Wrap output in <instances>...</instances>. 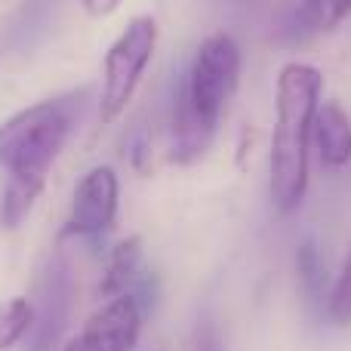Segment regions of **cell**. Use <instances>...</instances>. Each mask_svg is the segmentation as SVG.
Masks as SVG:
<instances>
[{
	"label": "cell",
	"mask_w": 351,
	"mask_h": 351,
	"mask_svg": "<svg viewBox=\"0 0 351 351\" xmlns=\"http://www.w3.org/2000/svg\"><path fill=\"white\" fill-rule=\"evenodd\" d=\"M327 315L336 327H351V250L346 262H342V271L333 284V293H330Z\"/></svg>",
	"instance_id": "obj_14"
},
{
	"label": "cell",
	"mask_w": 351,
	"mask_h": 351,
	"mask_svg": "<svg viewBox=\"0 0 351 351\" xmlns=\"http://www.w3.org/2000/svg\"><path fill=\"white\" fill-rule=\"evenodd\" d=\"M158 22L154 16H136L123 28V34L111 43L102 62V99H99V117L111 123L127 111L136 90L142 84V74L152 65V56L158 49Z\"/></svg>",
	"instance_id": "obj_4"
},
{
	"label": "cell",
	"mask_w": 351,
	"mask_h": 351,
	"mask_svg": "<svg viewBox=\"0 0 351 351\" xmlns=\"http://www.w3.org/2000/svg\"><path fill=\"white\" fill-rule=\"evenodd\" d=\"M324 77L315 65L287 62L274 90V130L268 152V191L280 216L299 210L308 188V145Z\"/></svg>",
	"instance_id": "obj_1"
},
{
	"label": "cell",
	"mask_w": 351,
	"mask_h": 351,
	"mask_svg": "<svg viewBox=\"0 0 351 351\" xmlns=\"http://www.w3.org/2000/svg\"><path fill=\"white\" fill-rule=\"evenodd\" d=\"M139 284H145V268H142V241L139 237H127L121 241L108 256L102 284H99V296L114 299V296H130L139 299Z\"/></svg>",
	"instance_id": "obj_9"
},
{
	"label": "cell",
	"mask_w": 351,
	"mask_h": 351,
	"mask_svg": "<svg viewBox=\"0 0 351 351\" xmlns=\"http://www.w3.org/2000/svg\"><path fill=\"white\" fill-rule=\"evenodd\" d=\"M121 3L123 0H80V6L86 10V16H93V19H108L111 12L121 10Z\"/></svg>",
	"instance_id": "obj_15"
},
{
	"label": "cell",
	"mask_w": 351,
	"mask_h": 351,
	"mask_svg": "<svg viewBox=\"0 0 351 351\" xmlns=\"http://www.w3.org/2000/svg\"><path fill=\"white\" fill-rule=\"evenodd\" d=\"M237 80H241V47L231 34L219 31L197 47L191 68L179 84V93L206 127L219 130L225 105L237 90Z\"/></svg>",
	"instance_id": "obj_3"
},
{
	"label": "cell",
	"mask_w": 351,
	"mask_h": 351,
	"mask_svg": "<svg viewBox=\"0 0 351 351\" xmlns=\"http://www.w3.org/2000/svg\"><path fill=\"white\" fill-rule=\"evenodd\" d=\"M142 315L145 308L130 293L108 299L99 311H93L65 351H133L139 342Z\"/></svg>",
	"instance_id": "obj_6"
},
{
	"label": "cell",
	"mask_w": 351,
	"mask_h": 351,
	"mask_svg": "<svg viewBox=\"0 0 351 351\" xmlns=\"http://www.w3.org/2000/svg\"><path fill=\"white\" fill-rule=\"evenodd\" d=\"M43 182H31V179H10L3 194V210H0V219H3L6 228H16L22 225V219L31 213L34 200L40 197Z\"/></svg>",
	"instance_id": "obj_11"
},
{
	"label": "cell",
	"mask_w": 351,
	"mask_h": 351,
	"mask_svg": "<svg viewBox=\"0 0 351 351\" xmlns=\"http://www.w3.org/2000/svg\"><path fill=\"white\" fill-rule=\"evenodd\" d=\"M296 274L299 284L305 287L308 296H317L324 287V265H321V253H317L315 237H305L296 247Z\"/></svg>",
	"instance_id": "obj_13"
},
{
	"label": "cell",
	"mask_w": 351,
	"mask_h": 351,
	"mask_svg": "<svg viewBox=\"0 0 351 351\" xmlns=\"http://www.w3.org/2000/svg\"><path fill=\"white\" fill-rule=\"evenodd\" d=\"M74 99H47L0 123V170L10 173V179L47 182V170L74 130Z\"/></svg>",
	"instance_id": "obj_2"
},
{
	"label": "cell",
	"mask_w": 351,
	"mask_h": 351,
	"mask_svg": "<svg viewBox=\"0 0 351 351\" xmlns=\"http://www.w3.org/2000/svg\"><path fill=\"white\" fill-rule=\"evenodd\" d=\"M34 327V302L25 296H12L0 302V351L16 348Z\"/></svg>",
	"instance_id": "obj_10"
},
{
	"label": "cell",
	"mask_w": 351,
	"mask_h": 351,
	"mask_svg": "<svg viewBox=\"0 0 351 351\" xmlns=\"http://www.w3.org/2000/svg\"><path fill=\"white\" fill-rule=\"evenodd\" d=\"M351 16V0H305L299 22L311 31H333Z\"/></svg>",
	"instance_id": "obj_12"
},
{
	"label": "cell",
	"mask_w": 351,
	"mask_h": 351,
	"mask_svg": "<svg viewBox=\"0 0 351 351\" xmlns=\"http://www.w3.org/2000/svg\"><path fill=\"white\" fill-rule=\"evenodd\" d=\"M68 302H71V278L62 262H56L40 284V305H34V351H49L59 339L68 321Z\"/></svg>",
	"instance_id": "obj_7"
},
{
	"label": "cell",
	"mask_w": 351,
	"mask_h": 351,
	"mask_svg": "<svg viewBox=\"0 0 351 351\" xmlns=\"http://www.w3.org/2000/svg\"><path fill=\"white\" fill-rule=\"evenodd\" d=\"M121 182L111 167H93L74 188L71 213L62 228L65 237H99L114 225Z\"/></svg>",
	"instance_id": "obj_5"
},
{
	"label": "cell",
	"mask_w": 351,
	"mask_h": 351,
	"mask_svg": "<svg viewBox=\"0 0 351 351\" xmlns=\"http://www.w3.org/2000/svg\"><path fill=\"white\" fill-rule=\"evenodd\" d=\"M197 351H222V342H219L216 330H213L210 324H204V327L197 330Z\"/></svg>",
	"instance_id": "obj_16"
},
{
	"label": "cell",
	"mask_w": 351,
	"mask_h": 351,
	"mask_svg": "<svg viewBox=\"0 0 351 351\" xmlns=\"http://www.w3.org/2000/svg\"><path fill=\"white\" fill-rule=\"evenodd\" d=\"M311 142L317 148L321 164L330 167V170H339L351 160V117L336 99H327V102L317 105Z\"/></svg>",
	"instance_id": "obj_8"
}]
</instances>
